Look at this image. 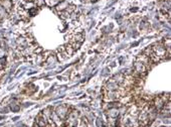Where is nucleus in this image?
<instances>
[{"label":"nucleus","instance_id":"obj_1","mask_svg":"<svg viewBox=\"0 0 171 127\" xmlns=\"http://www.w3.org/2000/svg\"><path fill=\"white\" fill-rule=\"evenodd\" d=\"M147 67L144 64L140 63V61H137V63L134 65V70L136 73H138L139 75H145L147 72Z\"/></svg>","mask_w":171,"mask_h":127},{"label":"nucleus","instance_id":"obj_2","mask_svg":"<svg viewBox=\"0 0 171 127\" xmlns=\"http://www.w3.org/2000/svg\"><path fill=\"white\" fill-rule=\"evenodd\" d=\"M0 5H1L3 8H4L7 13L10 12L13 8V2L12 0H0Z\"/></svg>","mask_w":171,"mask_h":127},{"label":"nucleus","instance_id":"obj_3","mask_svg":"<svg viewBox=\"0 0 171 127\" xmlns=\"http://www.w3.org/2000/svg\"><path fill=\"white\" fill-rule=\"evenodd\" d=\"M68 6V3L66 1V0H63V1L59 2V4L55 6V9L58 11H64Z\"/></svg>","mask_w":171,"mask_h":127},{"label":"nucleus","instance_id":"obj_4","mask_svg":"<svg viewBox=\"0 0 171 127\" xmlns=\"http://www.w3.org/2000/svg\"><path fill=\"white\" fill-rule=\"evenodd\" d=\"M59 0H44V3L48 6L51 7H54V6H56L59 4Z\"/></svg>","mask_w":171,"mask_h":127},{"label":"nucleus","instance_id":"obj_5","mask_svg":"<svg viewBox=\"0 0 171 127\" xmlns=\"http://www.w3.org/2000/svg\"><path fill=\"white\" fill-rule=\"evenodd\" d=\"M7 15H8V13H7V11L3 8V7L0 5V20L1 19H4L7 17Z\"/></svg>","mask_w":171,"mask_h":127},{"label":"nucleus","instance_id":"obj_6","mask_svg":"<svg viewBox=\"0 0 171 127\" xmlns=\"http://www.w3.org/2000/svg\"><path fill=\"white\" fill-rule=\"evenodd\" d=\"M36 7H37V6L33 7V8H31V9H29V10H28V12H29V15H30V16H34V15H35L37 12H39V9H37Z\"/></svg>","mask_w":171,"mask_h":127},{"label":"nucleus","instance_id":"obj_7","mask_svg":"<svg viewBox=\"0 0 171 127\" xmlns=\"http://www.w3.org/2000/svg\"><path fill=\"white\" fill-rule=\"evenodd\" d=\"M35 5L37 6V7H40V6H43V5H44V0H35Z\"/></svg>","mask_w":171,"mask_h":127},{"label":"nucleus","instance_id":"obj_8","mask_svg":"<svg viewBox=\"0 0 171 127\" xmlns=\"http://www.w3.org/2000/svg\"><path fill=\"white\" fill-rule=\"evenodd\" d=\"M98 0H91V2H97Z\"/></svg>","mask_w":171,"mask_h":127}]
</instances>
